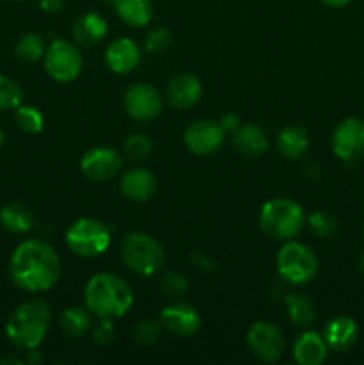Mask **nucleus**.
I'll list each match as a JSON object with an SVG mask.
<instances>
[{"instance_id": "14", "label": "nucleus", "mask_w": 364, "mask_h": 365, "mask_svg": "<svg viewBox=\"0 0 364 365\" xmlns=\"http://www.w3.org/2000/svg\"><path fill=\"white\" fill-rule=\"evenodd\" d=\"M159 323L175 337H191L200 330V314L188 303H173L161 310Z\"/></svg>"}, {"instance_id": "1", "label": "nucleus", "mask_w": 364, "mask_h": 365, "mask_svg": "<svg viewBox=\"0 0 364 365\" xmlns=\"http://www.w3.org/2000/svg\"><path fill=\"white\" fill-rule=\"evenodd\" d=\"M14 285L27 292L52 289L61 277V259L52 245L41 239H29L16 246L9 262Z\"/></svg>"}, {"instance_id": "24", "label": "nucleus", "mask_w": 364, "mask_h": 365, "mask_svg": "<svg viewBox=\"0 0 364 365\" xmlns=\"http://www.w3.org/2000/svg\"><path fill=\"white\" fill-rule=\"evenodd\" d=\"M118 16L131 27H145L153 16V7L150 0H113Z\"/></svg>"}, {"instance_id": "23", "label": "nucleus", "mask_w": 364, "mask_h": 365, "mask_svg": "<svg viewBox=\"0 0 364 365\" xmlns=\"http://www.w3.org/2000/svg\"><path fill=\"white\" fill-rule=\"evenodd\" d=\"M0 225L9 234H25L34 225V214L25 203L11 202L0 209Z\"/></svg>"}, {"instance_id": "32", "label": "nucleus", "mask_w": 364, "mask_h": 365, "mask_svg": "<svg viewBox=\"0 0 364 365\" xmlns=\"http://www.w3.org/2000/svg\"><path fill=\"white\" fill-rule=\"evenodd\" d=\"M307 223H309L310 230H313L314 235L321 239H328L338 232V220H335L332 214L325 212V210H316V212L310 214L307 217Z\"/></svg>"}, {"instance_id": "37", "label": "nucleus", "mask_w": 364, "mask_h": 365, "mask_svg": "<svg viewBox=\"0 0 364 365\" xmlns=\"http://www.w3.org/2000/svg\"><path fill=\"white\" fill-rule=\"evenodd\" d=\"M191 262L195 264V267L203 271H213L214 269V264L209 257H206L203 253H193L191 255Z\"/></svg>"}, {"instance_id": "26", "label": "nucleus", "mask_w": 364, "mask_h": 365, "mask_svg": "<svg viewBox=\"0 0 364 365\" xmlns=\"http://www.w3.org/2000/svg\"><path fill=\"white\" fill-rule=\"evenodd\" d=\"M59 327L63 334L70 339H79L91 328V316L89 310L82 307H68L61 312Z\"/></svg>"}, {"instance_id": "21", "label": "nucleus", "mask_w": 364, "mask_h": 365, "mask_svg": "<svg viewBox=\"0 0 364 365\" xmlns=\"http://www.w3.org/2000/svg\"><path fill=\"white\" fill-rule=\"evenodd\" d=\"M107 34V21L96 13H84L75 20L74 38L79 45L93 46Z\"/></svg>"}, {"instance_id": "7", "label": "nucleus", "mask_w": 364, "mask_h": 365, "mask_svg": "<svg viewBox=\"0 0 364 365\" xmlns=\"http://www.w3.org/2000/svg\"><path fill=\"white\" fill-rule=\"evenodd\" d=\"M277 271L282 280L293 285L309 284L318 273V259L303 242L285 241L277 253Z\"/></svg>"}, {"instance_id": "44", "label": "nucleus", "mask_w": 364, "mask_h": 365, "mask_svg": "<svg viewBox=\"0 0 364 365\" xmlns=\"http://www.w3.org/2000/svg\"><path fill=\"white\" fill-rule=\"evenodd\" d=\"M363 235H364V228H363Z\"/></svg>"}, {"instance_id": "34", "label": "nucleus", "mask_w": 364, "mask_h": 365, "mask_svg": "<svg viewBox=\"0 0 364 365\" xmlns=\"http://www.w3.org/2000/svg\"><path fill=\"white\" fill-rule=\"evenodd\" d=\"M171 43V32L164 27H157L150 31L145 38V48L150 53H159L166 50Z\"/></svg>"}, {"instance_id": "39", "label": "nucleus", "mask_w": 364, "mask_h": 365, "mask_svg": "<svg viewBox=\"0 0 364 365\" xmlns=\"http://www.w3.org/2000/svg\"><path fill=\"white\" fill-rule=\"evenodd\" d=\"M36 349L38 348H34V349H27V362L31 364V365H39L43 362V356H41V353L39 351H36Z\"/></svg>"}, {"instance_id": "30", "label": "nucleus", "mask_w": 364, "mask_h": 365, "mask_svg": "<svg viewBox=\"0 0 364 365\" xmlns=\"http://www.w3.org/2000/svg\"><path fill=\"white\" fill-rule=\"evenodd\" d=\"M159 289L164 296H168V298H184V296L188 294L189 289L188 278L182 273H178V271H168V273H164L163 278H161Z\"/></svg>"}, {"instance_id": "6", "label": "nucleus", "mask_w": 364, "mask_h": 365, "mask_svg": "<svg viewBox=\"0 0 364 365\" xmlns=\"http://www.w3.org/2000/svg\"><path fill=\"white\" fill-rule=\"evenodd\" d=\"M66 246L74 255L82 259H95L103 255L111 245V232L102 221L95 217H81L66 230Z\"/></svg>"}, {"instance_id": "11", "label": "nucleus", "mask_w": 364, "mask_h": 365, "mask_svg": "<svg viewBox=\"0 0 364 365\" xmlns=\"http://www.w3.org/2000/svg\"><path fill=\"white\" fill-rule=\"evenodd\" d=\"M123 106L132 120L150 121L156 120L163 110V96L153 86L138 82L125 91Z\"/></svg>"}, {"instance_id": "15", "label": "nucleus", "mask_w": 364, "mask_h": 365, "mask_svg": "<svg viewBox=\"0 0 364 365\" xmlns=\"http://www.w3.org/2000/svg\"><path fill=\"white\" fill-rule=\"evenodd\" d=\"M202 96L200 78L193 73H177L166 86L168 103L175 109H189Z\"/></svg>"}, {"instance_id": "13", "label": "nucleus", "mask_w": 364, "mask_h": 365, "mask_svg": "<svg viewBox=\"0 0 364 365\" xmlns=\"http://www.w3.org/2000/svg\"><path fill=\"white\" fill-rule=\"evenodd\" d=\"M121 157L109 146H95L81 159V171L88 180L107 182L120 171Z\"/></svg>"}, {"instance_id": "41", "label": "nucleus", "mask_w": 364, "mask_h": 365, "mask_svg": "<svg viewBox=\"0 0 364 365\" xmlns=\"http://www.w3.org/2000/svg\"><path fill=\"white\" fill-rule=\"evenodd\" d=\"M357 271L364 277V253L359 257V260H357Z\"/></svg>"}, {"instance_id": "38", "label": "nucleus", "mask_w": 364, "mask_h": 365, "mask_svg": "<svg viewBox=\"0 0 364 365\" xmlns=\"http://www.w3.org/2000/svg\"><path fill=\"white\" fill-rule=\"evenodd\" d=\"M39 7H41L45 13H59L61 7H63V0H38Z\"/></svg>"}, {"instance_id": "33", "label": "nucleus", "mask_w": 364, "mask_h": 365, "mask_svg": "<svg viewBox=\"0 0 364 365\" xmlns=\"http://www.w3.org/2000/svg\"><path fill=\"white\" fill-rule=\"evenodd\" d=\"M161 323L153 319H143L139 321L134 327V331H132V337L138 344L141 346H152L159 341L161 337Z\"/></svg>"}, {"instance_id": "43", "label": "nucleus", "mask_w": 364, "mask_h": 365, "mask_svg": "<svg viewBox=\"0 0 364 365\" xmlns=\"http://www.w3.org/2000/svg\"><path fill=\"white\" fill-rule=\"evenodd\" d=\"M4 139H6V135H4V132L0 130V148H2V146H4Z\"/></svg>"}, {"instance_id": "16", "label": "nucleus", "mask_w": 364, "mask_h": 365, "mask_svg": "<svg viewBox=\"0 0 364 365\" xmlns=\"http://www.w3.org/2000/svg\"><path fill=\"white\" fill-rule=\"evenodd\" d=\"M141 61V52L134 39L116 38L106 50V64L114 73H131Z\"/></svg>"}, {"instance_id": "12", "label": "nucleus", "mask_w": 364, "mask_h": 365, "mask_svg": "<svg viewBox=\"0 0 364 365\" xmlns=\"http://www.w3.org/2000/svg\"><path fill=\"white\" fill-rule=\"evenodd\" d=\"M225 141V130L214 120L193 121L184 132V143L195 155H211L221 148Z\"/></svg>"}, {"instance_id": "36", "label": "nucleus", "mask_w": 364, "mask_h": 365, "mask_svg": "<svg viewBox=\"0 0 364 365\" xmlns=\"http://www.w3.org/2000/svg\"><path fill=\"white\" fill-rule=\"evenodd\" d=\"M220 125L225 132H236L239 127H241V118L234 113H227L223 114V118H221Z\"/></svg>"}, {"instance_id": "19", "label": "nucleus", "mask_w": 364, "mask_h": 365, "mask_svg": "<svg viewBox=\"0 0 364 365\" xmlns=\"http://www.w3.org/2000/svg\"><path fill=\"white\" fill-rule=\"evenodd\" d=\"M328 353V346L323 335L318 331L307 330L296 339L293 346V356L300 365H320L325 362Z\"/></svg>"}, {"instance_id": "20", "label": "nucleus", "mask_w": 364, "mask_h": 365, "mask_svg": "<svg viewBox=\"0 0 364 365\" xmlns=\"http://www.w3.org/2000/svg\"><path fill=\"white\" fill-rule=\"evenodd\" d=\"M232 145L243 155L259 157L268 150V138L263 128L253 123H246L232 132Z\"/></svg>"}, {"instance_id": "35", "label": "nucleus", "mask_w": 364, "mask_h": 365, "mask_svg": "<svg viewBox=\"0 0 364 365\" xmlns=\"http://www.w3.org/2000/svg\"><path fill=\"white\" fill-rule=\"evenodd\" d=\"M116 339V327H114L113 319H106L100 317L98 323L93 327V341L98 346H107Z\"/></svg>"}, {"instance_id": "5", "label": "nucleus", "mask_w": 364, "mask_h": 365, "mask_svg": "<svg viewBox=\"0 0 364 365\" xmlns=\"http://www.w3.org/2000/svg\"><path fill=\"white\" fill-rule=\"evenodd\" d=\"M120 255L125 266L139 277H152L164 266V250L152 235L131 232L120 245Z\"/></svg>"}, {"instance_id": "42", "label": "nucleus", "mask_w": 364, "mask_h": 365, "mask_svg": "<svg viewBox=\"0 0 364 365\" xmlns=\"http://www.w3.org/2000/svg\"><path fill=\"white\" fill-rule=\"evenodd\" d=\"M0 364H21L20 359H4L0 360Z\"/></svg>"}, {"instance_id": "27", "label": "nucleus", "mask_w": 364, "mask_h": 365, "mask_svg": "<svg viewBox=\"0 0 364 365\" xmlns=\"http://www.w3.org/2000/svg\"><path fill=\"white\" fill-rule=\"evenodd\" d=\"M45 43L36 32H27L14 45V53L21 63H36L45 56Z\"/></svg>"}, {"instance_id": "17", "label": "nucleus", "mask_w": 364, "mask_h": 365, "mask_svg": "<svg viewBox=\"0 0 364 365\" xmlns=\"http://www.w3.org/2000/svg\"><path fill=\"white\" fill-rule=\"evenodd\" d=\"M157 189L156 175L145 168H132L125 171L120 180V191L131 202H146Z\"/></svg>"}, {"instance_id": "29", "label": "nucleus", "mask_w": 364, "mask_h": 365, "mask_svg": "<svg viewBox=\"0 0 364 365\" xmlns=\"http://www.w3.org/2000/svg\"><path fill=\"white\" fill-rule=\"evenodd\" d=\"M153 143L146 134H132L125 139L123 153L131 160H145L152 153Z\"/></svg>"}, {"instance_id": "10", "label": "nucleus", "mask_w": 364, "mask_h": 365, "mask_svg": "<svg viewBox=\"0 0 364 365\" xmlns=\"http://www.w3.org/2000/svg\"><path fill=\"white\" fill-rule=\"evenodd\" d=\"M332 152L345 163H359L364 159V120H343L332 134Z\"/></svg>"}, {"instance_id": "28", "label": "nucleus", "mask_w": 364, "mask_h": 365, "mask_svg": "<svg viewBox=\"0 0 364 365\" xmlns=\"http://www.w3.org/2000/svg\"><path fill=\"white\" fill-rule=\"evenodd\" d=\"M14 123L25 134H39L45 125V118H43L41 110L36 109L32 106H18L16 113H14Z\"/></svg>"}, {"instance_id": "40", "label": "nucleus", "mask_w": 364, "mask_h": 365, "mask_svg": "<svg viewBox=\"0 0 364 365\" xmlns=\"http://www.w3.org/2000/svg\"><path fill=\"white\" fill-rule=\"evenodd\" d=\"M325 6H330V7H345L346 4H350L352 0H321Z\"/></svg>"}, {"instance_id": "4", "label": "nucleus", "mask_w": 364, "mask_h": 365, "mask_svg": "<svg viewBox=\"0 0 364 365\" xmlns=\"http://www.w3.org/2000/svg\"><path fill=\"white\" fill-rule=\"evenodd\" d=\"M307 223L305 210L289 198H273L261 207L259 227L275 241H291Z\"/></svg>"}, {"instance_id": "9", "label": "nucleus", "mask_w": 364, "mask_h": 365, "mask_svg": "<svg viewBox=\"0 0 364 365\" xmlns=\"http://www.w3.org/2000/svg\"><path fill=\"white\" fill-rule=\"evenodd\" d=\"M246 346L261 362L273 364L284 353V335L280 328L268 321H257L248 328Z\"/></svg>"}, {"instance_id": "22", "label": "nucleus", "mask_w": 364, "mask_h": 365, "mask_svg": "<svg viewBox=\"0 0 364 365\" xmlns=\"http://www.w3.org/2000/svg\"><path fill=\"white\" fill-rule=\"evenodd\" d=\"M277 148L288 159H300L309 148V135L300 125H288L277 135Z\"/></svg>"}, {"instance_id": "25", "label": "nucleus", "mask_w": 364, "mask_h": 365, "mask_svg": "<svg viewBox=\"0 0 364 365\" xmlns=\"http://www.w3.org/2000/svg\"><path fill=\"white\" fill-rule=\"evenodd\" d=\"M284 305L288 309L289 321L296 328H309L314 323V319H316L314 303L305 294L291 292V294H288L284 298Z\"/></svg>"}, {"instance_id": "3", "label": "nucleus", "mask_w": 364, "mask_h": 365, "mask_svg": "<svg viewBox=\"0 0 364 365\" xmlns=\"http://www.w3.org/2000/svg\"><path fill=\"white\" fill-rule=\"evenodd\" d=\"M52 312L43 299H29L9 316L6 335L20 349H34L45 341L50 328Z\"/></svg>"}, {"instance_id": "31", "label": "nucleus", "mask_w": 364, "mask_h": 365, "mask_svg": "<svg viewBox=\"0 0 364 365\" xmlns=\"http://www.w3.org/2000/svg\"><path fill=\"white\" fill-rule=\"evenodd\" d=\"M24 93L21 88L7 75L0 73V110L16 109L21 103Z\"/></svg>"}, {"instance_id": "8", "label": "nucleus", "mask_w": 364, "mask_h": 365, "mask_svg": "<svg viewBox=\"0 0 364 365\" xmlns=\"http://www.w3.org/2000/svg\"><path fill=\"white\" fill-rule=\"evenodd\" d=\"M45 70L54 81L71 82L82 71V53L77 46L64 39H56L45 50Z\"/></svg>"}, {"instance_id": "2", "label": "nucleus", "mask_w": 364, "mask_h": 365, "mask_svg": "<svg viewBox=\"0 0 364 365\" xmlns=\"http://www.w3.org/2000/svg\"><path fill=\"white\" fill-rule=\"evenodd\" d=\"M86 309L89 314L106 319H118L131 310L134 303L132 289L120 274H93L84 289Z\"/></svg>"}, {"instance_id": "18", "label": "nucleus", "mask_w": 364, "mask_h": 365, "mask_svg": "<svg viewBox=\"0 0 364 365\" xmlns=\"http://www.w3.org/2000/svg\"><path fill=\"white\" fill-rule=\"evenodd\" d=\"M357 337H359V328H357L355 321L348 316L334 317L325 327L323 339L327 342L328 349H332V351H348L357 342Z\"/></svg>"}]
</instances>
